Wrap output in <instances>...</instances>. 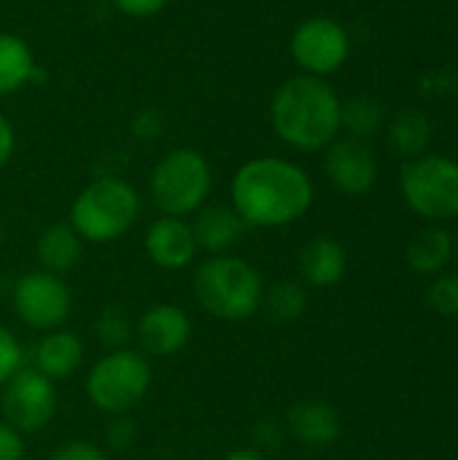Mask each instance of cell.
<instances>
[{
	"instance_id": "1",
	"label": "cell",
	"mask_w": 458,
	"mask_h": 460,
	"mask_svg": "<svg viewBox=\"0 0 458 460\" xmlns=\"http://www.w3.org/2000/svg\"><path fill=\"white\" fill-rule=\"evenodd\" d=\"M313 181L292 159L256 156L229 181V205L251 229H281L300 221L313 205Z\"/></svg>"
},
{
	"instance_id": "2",
	"label": "cell",
	"mask_w": 458,
	"mask_h": 460,
	"mask_svg": "<svg viewBox=\"0 0 458 460\" xmlns=\"http://www.w3.org/2000/svg\"><path fill=\"white\" fill-rule=\"evenodd\" d=\"M340 108L343 100L327 78L300 73L275 89L270 100V124L281 143L313 154L340 137Z\"/></svg>"
},
{
	"instance_id": "3",
	"label": "cell",
	"mask_w": 458,
	"mask_h": 460,
	"mask_svg": "<svg viewBox=\"0 0 458 460\" xmlns=\"http://www.w3.org/2000/svg\"><path fill=\"white\" fill-rule=\"evenodd\" d=\"M192 286L197 305L219 321L238 323L254 318L262 310V275L251 261L240 256H208L197 267Z\"/></svg>"
},
{
	"instance_id": "4",
	"label": "cell",
	"mask_w": 458,
	"mask_h": 460,
	"mask_svg": "<svg viewBox=\"0 0 458 460\" xmlns=\"http://www.w3.org/2000/svg\"><path fill=\"white\" fill-rule=\"evenodd\" d=\"M140 216V194L132 183L116 175H103L86 183L73 205L67 224L84 243L103 245L124 237Z\"/></svg>"
},
{
	"instance_id": "5",
	"label": "cell",
	"mask_w": 458,
	"mask_h": 460,
	"mask_svg": "<svg viewBox=\"0 0 458 460\" xmlns=\"http://www.w3.org/2000/svg\"><path fill=\"white\" fill-rule=\"evenodd\" d=\"M213 191L211 162L189 146L167 151L148 175V197L162 216L189 218Z\"/></svg>"
},
{
	"instance_id": "6",
	"label": "cell",
	"mask_w": 458,
	"mask_h": 460,
	"mask_svg": "<svg viewBox=\"0 0 458 460\" xmlns=\"http://www.w3.org/2000/svg\"><path fill=\"white\" fill-rule=\"evenodd\" d=\"M151 391V364L130 348L108 350L86 375V396L94 410L116 418L130 415Z\"/></svg>"
},
{
	"instance_id": "7",
	"label": "cell",
	"mask_w": 458,
	"mask_h": 460,
	"mask_svg": "<svg viewBox=\"0 0 458 460\" xmlns=\"http://www.w3.org/2000/svg\"><path fill=\"white\" fill-rule=\"evenodd\" d=\"M400 189L413 213L427 221L458 218V162L440 154H424L405 162Z\"/></svg>"
},
{
	"instance_id": "8",
	"label": "cell",
	"mask_w": 458,
	"mask_h": 460,
	"mask_svg": "<svg viewBox=\"0 0 458 460\" xmlns=\"http://www.w3.org/2000/svg\"><path fill=\"white\" fill-rule=\"evenodd\" d=\"M11 307L24 326L35 332H51V329H62V323L70 318L73 294L62 275L32 270L13 280Z\"/></svg>"
},
{
	"instance_id": "9",
	"label": "cell",
	"mask_w": 458,
	"mask_h": 460,
	"mask_svg": "<svg viewBox=\"0 0 458 460\" xmlns=\"http://www.w3.org/2000/svg\"><path fill=\"white\" fill-rule=\"evenodd\" d=\"M289 51L305 75L329 78L348 62L351 35L332 16H310L294 27Z\"/></svg>"
},
{
	"instance_id": "10",
	"label": "cell",
	"mask_w": 458,
	"mask_h": 460,
	"mask_svg": "<svg viewBox=\"0 0 458 460\" xmlns=\"http://www.w3.org/2000/svg\"><path fill=\"white\" fill-rule=\"evenodd\" d=\"M3 420L24 434L43 431L57 415V388L32 367H22L5 385L0 399Z\"/></svg>"
},
{
	"instance_id": "11",
	"label": "cell",
	"mask_w": 458,
	"mask_h": 460,
	"mask_svg": "<svg viewBox=\"0 0 458 460\" xmlns=\"http://www.w3.org/2000/svg\"><path fill=\"white\" fill-rule=\"evenodd\" d=\"M324 156V172L329 183L346 194V197H362L367 194L378 181V159L367 140L359 137H335Z\"/></svg>"
},
{
	"instance_id": "12",
	"label": "cell",
	"mask_w": 458,
	"mask_h": 460,
	"mask_svg": "<svg viewBox=\"0 0 458 460\" xmlns=\"http://www.w3.org/2000/svg\"><path fill=\"white\" fill-rule=\"evenodd\" d=\"M192 340V318L184 307L159 302L148 307L135 323V342L146 358H170Z\"/></svg>"
},
{
	"instance_id": "13",
	"label": "cell",
	"mask_w": 458,
	"mask_h": 460,
	"mask_svg": "<svg viewBox=\"0 0 458 460\" xmlns=\"http://www.w3.org/2000/svg\"><path fill=\"white\" fill-rule=\"evenodd\" d=\"M143 248L148 261L165 272H178L192 267L200 251L189 218H178V216H159L157 221H151L143 234Z\"/></svg>"
},
{
	"instance_id": "14",
	"label": "cell",
	"mask_w": 458,
	"mask_h": 460,
	"mask_svg": "<svg viewBox=\"0 0 458 460\" xmlns=\"http://www.w3.org/2000/svg\"><path fill=\"white\" fill-rule=\"evenodd\" d=\"M189 226L197 240V248L211 256L229 253L248 229L232 205H208V202L189 216Z\"/></svg>"
},
{
	"instance_id": "15",
	"label": "cell",
	"mask_w": 458,
	"mask_h": 460,
	"mask_svg": "<svg viewBox=\"0 0 458 460\" xmlns=\"http://www.w3.org/2000/svg\"><path fill=\"white\" fill-rule=\"evenodd\" d=\"M86 348L76 332L67 329H51L43 332V337L32 348V369H38L51 383L73 377L84 364Z\"/></svg>"
},
{
	"instance_id": "16",
	"label": "cell",
	"mask_w": 458,
	"mask_h": 460,
	"mask_svg": "<svg viewBox=\"0 0 458 460\" xmlns=\"http://www.w3.org/2000/svg\"><path fill=\"white\" fill-rule=\"evenodd\" d=\"M289 434L308 447H329L337 442L343 423L335 407L324 402H300L286 415Z\"/></svg>"
},
{
	"instance_id": "17",
	"label": "cell",
	"mask_w": 458,
	"mask_h": 460,
	"mask_svg": "<svg viewBox=\"0 0 458 460\" xmlns=\"http://www.w3.org/2000/svg\"><path fill=\"white\" fill-rule=\"evenodd\" d=\"M84 240L67 221H54L49 224L35 243V259L40 270L54 272V275H67L73 272L81 259H84Z\"/></svg>"
},
{
	"instance_id": "18",
	"label": "cell",
	"mask_w": 458,
	"mask_h": 460,
	"mask_svg": "<svg viewBox=\"0 0 458 460\" xmlns=\"http://www.w3.org/2000/svg\"><path fill=\"white\" fill-rule=\"evenodd\" d=\"M348 270L346 248L332 237H313L300 253V275L313 288H332Z\"/></svg>"
},
{
	"instance_id": "19",
	"label": "cell",
	"mask_w": 458,
	"mask_h": 460,
	"mask_svg": "<svg viewBox=\"0 0 458 460\" xmlns=\"http://www.w3.org/2000/svg\"><path fill=\"white\" fill-rule=\"evenodd\" d=\"M43 75L30 43L16 32H0V97L38 84Z\"/></svg>"
},
{
	"instance_id": "20",
	"label": "cell",
	"mask_w": 458,
	"mask_h": 460,
	"mask_svg": "<svg viewBox=\"0 0 458 460\" xmlns=\"http://www.w3.org/2000/svg\"><path fill=\"white\" fill-rule=\"evenodd\" d=\"M386 132H389V148L410 162L427 154L432 137H435V127L427 111L421 108H402L397 111L389 121H386Z\"/></svg>"
},
{
	"instance_id": "21",
	"label": "cell",
	"mask_w": 458,
	"mask_h": 460,
	"mask_svg": "<svg viewBox=\"0 0 458 460\" xmlns=\"http://www.w3.org/2000/svg\"><path fill=\"white\" fill-rule=\"evenodd\" d=\"M454 259V234L445 226H427L416 232L408 245V264L418 275H437Z\"/></svg>"
},
{
	"instance_id": "22",
	"label": "cell",
	"mask_w": 458,
	"mask_h": 460,
	"mask_svg": "<svg viewBox=\"0 0 458 460\" xmlns=\"http://www.w3.org/2000/svg\"><path fill=\"white\" fill-rule=\"evenodd\" d=\"M389 116L386 108L378 97L373 94H354L348 100H343L340 108V127L359 140L373 137L375 132H381V127H386Z\"/></svg>"
},
{
	"instance_id": "23",
	"label": "cell",
	"mask_w": 458,
	"mask_h": 460,
	"mask_svg": "<svg viewBox=\"0 0 458 460\" xmlns=\"http://www.w3.org/2000/svg\"><path fill=\"white\" fill-rule=\"evenodd\" d=\"M262 305L267 307L270 318H275L281 323H292L308 313V291L297 280H281L270 291H265Z\"/></svg>"
},
{
	"instance_id": "24",
	"label": "cell",
	"mask_w": 458,
	"mask_h": 460,
	"mask_svg": "<svg viewBox=\"0 0 458 460\" xmlns=\"http://www.w3.org/2000/svg\"><path fill=\"white\" fill-rule=\"evenodd\" d=\"M94 334H97V340H100V345L105 350H121L135 337V323H132V318L127 315L124 307L111 305V307L100 310V315L94 321Z\"/></svg>"
},
{
	"instance_id": "25",
	"label": "cell",
	"mask_w": 458,
	"mask_h": 460,
	"mask_svg": "<svg viewBox=\"0 0 458 460\" xmlns=\"http://www.w3.org/2000/svg\"><path fill=\"white\" fill-rule=\"evenodd\" d=\"M429 307L437 315L456 318L458 315V275H440L429 286Z\"/></svg>"
},
{
	"instance_id": "26",
	"label": "cell",
	"mask_w": 458,
	"mask_h": 460,
	"mask_svg": "<svg viewBox=\"0 0 458 460\" xmlns=\"http://www.w3.org/2000/svg\"><path fill=\"white\" fill-rule=\"evenodd\" d=\"M418 94L427 100H443V97H456L458 94V73L451 67H437L421 75L418 81Z\"/></svg>"
},
{
	"instance_id": "27",
	"label": "cell",
	"mask_w": 458,
	"mask_h": 460,
	"mask_svg": "<svg viewBox=\"0 0 458 460\" xmlns=\"http://www.w3.org/2000/svg\"><path fill=\"white\" fill-rule=\"evenodd\" d=\"M24 367V350L16 334L0 323V385H5Z\"/></svg>"
},
{
	"instance_id": "28",
	"label": "cell",
	"mask_w": 458,
	"mask_h": 460,
	"mask_svg": "<svg viewBox=\"0 0 458 460\" xmlns=\"http://www.w3.org/2000/svg\"><path fill=\"white\" fill-rule=\"evenodd\" d=\"M138 439V426L127 418V415H116L108 426H105V445L113 453H124L135 445Z\"/></svg>"
},
{
	"instance_id": "29",
	"label": "cell",
	"mask_w": 458,
	"mask_h": 460,
	"mask_svg": "<svg viewBox=\"0 0 458 460\" xmlns=\"http://www.w3.org/2000/svg\"><path fill=\"white\" fill-rule=\"evenodd\" d=\"M130 129H132V135H135L138 140H157V137H162V132H165V119H162L159 111L143 108V111H138V113L132 116Z\"/></svg>"
},
{
	"instance_id": "30",
	"label": "cell",
	"mask_w": 458,
	"mask_h": 460,
	"mask_svg": "<svg viewBox=\"0 0 458 460\" xmlns=\"http://www.w3.org/2000/svg\"><path fill=\"white\" fill-rule=\"evenodd\" d=\"M170 0H111V5L130 19H151L167 8Z\"/></svg>"
},
{
	"instance_id": "31",
	"label": "cell",
	"mask_w": 458,
	"mask_h": 460,
	"mask_svg": "<svg viewBox=\"0 0 458 460\" xmlns=\"http://www.w3.org/2000/svg\"><path fill=\"white\" fill-rule=\"evenodd\" d=\"M49 460H108V453L92 442H67L54 450Z\"/></svg>"
},
{
	"instance_id": "32",
	"label": "cell",
	"mask_w": 458,
	"mask_h": 460,
	"mask_svg": "<svg viewBox=\"0 0 458 460\" xmlns=\"http://www.w3.org/2000/svg\"><path fill=\"white\" fill-rule=\"evenodd\" d=\"M0 460H24V437L0 418Z\"/></svg>"
},
{
	"instance_id": "33",
	"label": "cell",
	"mask_w": 458,
	"mask_h": 460,
	"mask_svg": "<svg viewBox=\"0 0 458 460\" xmlns=\"http://www.w3.org/2000/svg\"><path fill=\"white\" fill-rule=\"evenodd\" d=\"M13 151H16V132L11 119L0 111V170L11 162Z\"/></svg>"
},
{
	"instance_id": "34",
	"label": "cell",
	"mask_w": 458,
	"mask_h": 460,
	"mask_svg": "<svg viewBox=\"0 0 458 460\" xmlns=\"http://www.w3.org/2000/svg\"><path fill=\"white\" fill-rule=\"evenodd\" d=\"M278 439H281V429L275 423H270V420H265L254 431V442L262 445V447H278Z\"/></svg>"
},
{
	"instance_id": "35",
	"label": "cell",
	"mask_w": 458,
	"mask_h": 460,
	"mask_svg": "<svg viewBox=\"0 0 458 460\" xmlns=\"http://www.w3.org/2000/svg\"><path fill=\"white\" fill-rule=\"evenodd\" d=\"M221 460H267L259 450H251V447H243V450H229Z\"/></svg>"
},
{
	"instance_id": "36",
	"label": "cell",
	"mask_w": 458,
	"mask_h": 460,
	"mask_svg": "<svg viewBox=\"0 0 458 460\" xmlns=\"http://www.w3.org/2000/svg\"><path fill=\"white\" fill-rule=\"evenodd\" d=\"M3 240H5V229H3V218H0V248H3Z\"/></svg>"
},
{
	"instance_id": "37",
	"label": "cell",
	"mask_w": 458,
	"mask_h": 460,
	"mask_svg": "<svg viewBox=\"0 0 458 460\" xmlns=\"http://www.w3.org/2000/svg\"><path fill=\"white\" fill-rule=\"evenodd\" d=\"M454 253H456V256H458V234H456V237H454Z\"/></svg>"
}]
</instances>
